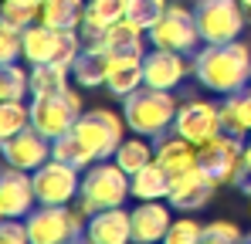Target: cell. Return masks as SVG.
Returning a JSON list of instances; mask_svg holds the SVG:
<instances>
[{
	"label": "cell",
	"mask_w": 251,
	"mask_h": 244,
	"mask_svg": "<svg viewBox=\"0 0 251 244\" xmlns=\"http://www.w3.org/2000/svg\"><path fill=\"white\" fill-rule=\"evenodd\" d=\"M194 78L207 92L234 95L251 85V48L245 41H224V44H204L194 61Z\"/></svg>",
	"instance_id": "obj_1"
},
{
	"label": "cell",
	"mask_w": 251,
	"mask_h": 244,
	"mask_svg": "<svg viewBox=\"0 0 251 244\" xmlns=\"http://www.w3.org/2000/svg\"><path fill=\"white\" fill-rule=\"evenodd\" d=\"M176 109L180 105H176L173 92H167V88H150V85L136 88L129 98H123L126 125L136 136H150V139H156V136H163V132L173 129Z\"/></svg>",
	"instance_id": "obj_2"
},
{
	"label": "cell",
	"mask_w": 251,
	"mask_h": 244,
	"mask_svg": "<svg viewBox=\"0 0 251 244\" xmlns=\"http://www.w3.org/2000/svg\"><path fill=\"white\" fill-rule=\"evenodd\" d=\"M126 197H132V190H129V173H126L116 160L112 163L99 160L82 173L78 210H82L85 217H88V214H99V210H109V207H123Z\"/></svg>",
	"instance_id": "obj_3"
},
{
	"label": "cell",
	"mask_w": 251,
	"mask_h": 244,
	"mask_svg": "<svg viewBox=\"0 0 251 244\" xmlns=\"http://www.w3.org/2000/svg\"><path fill=\"white\" fill-rule=\"evenodd\" d=\"M123 129H126V119H119L116 112H109V109H88V112L78 116L72 132L78 136L85 153L99 163V160H112L116 156V149L123 146Z\"/></svg>",
	"instance_id": "obj_4"
},
{
	"label": "cell",
	"mask_w": 251,
	"mask_h": 244,
	"mask_svg": "<svg viewBox=\"0 0 251 244\" xmlns=\"http://www.w3.org/2000/svg\"><path fill=\"white\" fill-rule=\"evenodd\" d=\"M27 234L31 244H72L85 238L82 210H72L68 203H41L27 214Z\"/></svg>",
	"instance_id": "obj_5"
},
{
	"label": "cell",
	"mask_w": 251,
	"mask_h": 244,
	"mask_svg": "<svg viewBox=\"0 0 251 244\" xmlns=\"http://www.w3.org/2000/svg\"><path fill=\"white\" fill-rule=\"evenodd\" d=\"M82 116V95L75 88H65L58 95H38L31 98V125L44 132L48 139H58L75 129Z\"/></svg>",
	"instance_id": "obj_6"
},
{
	"label": "cell",
	"mask_w": 251,
	"mask_h": 244,
	"mask_svg": "<svg viewBox=\"0 0 251 244\" xmlns=\"http://www.w3.org/2000/svg\"><path fill=\"white\" fill-rule=\"evenodd\" d=\"M197 163L207 170L221 187L224 183H234L238 187L245 180V139L241 136H231V132H221L210 143L197 146Z\"/></svg>",
	"instance_id": "obj_7"
},
{
	"label": "cell",
	"mask_w": 251,
	"mask_h": 244,
	"mask_svg": "<svg viewBox=\"0 0 251 244\" xmlns=\"http://www.w3.org/2000/svg\"><path fill=\"white\" fill-rule=\"evenodd\" d=\"M194 17H197V31H201L204 44L238 41V34L245 31V7H241V0H197Z\"/></svg>",
	"instance_id": "obj_8"
},
{
	"label": "cell",
	"mask_w": 251,
	"mask_h": 244,
	"mask_svg": "<svg viewBox=\"0 0 251 244\" xmlns=\"http://www.w3.org/2000/svg\"><path fill=\"white\" fill-rule=\"evenodd\" d=\"M146 38L153 48H163V51H176V54H190L201 41L197 31V17L187 10V7H167V14L146 31Z\"/></svg>",
	"instance_id": "obj_9"
},
{
	"label": "cell",
	"mask_w": 251,
	"mask_h": 244,
	"mask_svg": "<svg viewBox=\"0 0 251 244\" xmlns=\"http://www.w3.org/2000/svg\"><path fill=\"white\" fill-rule=\"evenodd\" d=\"M82 170L78 166H72V163H61V160H51L38 166L34 173H31V180H34V194H38V203H72L78 200V190H82V176H78Z\"/></svg>",
	"instance_id": "obj_10"
},
{
	"label": "cell",
	"mask_w": 251,
	"mask_h": 244,
	"mask_svg": "<svg viewBox=\"0 0 251 244\" xmlns=\"http://www.w3.org/2000/svg\"><path fill=\"white\" fill-rule=\"evenodd\" d=\"M217 187H221V183L197 163V166H190V170L170 176L167 203L173 207V210L194 214V210H201V207H207V203L214 200V190H217Z\"/></svg>",
	"instance_id": "obj_11"
},
{
	"label": "cell",
	"mask_w": 251,
	"mask_h": 244,
	"mask_svg": "<svg viewBox=\"0 0 251 244\" xmlns=\"http://www.w3.org/2000/svg\"><path fill=\"white\" fill-rule=\"evenodd\" d=\"M173 132H180L183 139H190L194 146H204L214 136L224 132V122H221V105L204 102V98H190L176 109V122H173Z\"/></svg>",
	"instance_id": "obj_12"
},
{
	"label": "cell",
	"mask_w": 251,
	"mask_h": 244,
	"mask_svg": "<svg viewBox=\"0 0 251 244\" xmlns=\"http://www.w3.org/2000/svg\"><path fill=\"white\" fill-rule=\"evenodd\" d=\"M51 139L38 132L34 125H27V129H21L17 136H10V139H0V153H3V160L7 166H17V170H27V173H34L38 166L51 160L54 153H51Z\"/></svg>",
	"instance_id": "obj_13"
},
{
	"label": "cell",
	"mask_w": 251,
	"mask_h": 244,
	"mask_svg": "<svg viewBox=\"0 0 251 244\" xmlns=\"http://www.w3.org/2000/svg\"><path fill=\"white\" fill-rule=\"evenodd\" d=\"M38 203L34 180L27 170L7 166L0 176V217H27Z\"/></svg>",
	"instance_id": "obj_14"
},
{
	"label": "cell",
	"mask_w": 251,
	"mask_h": 244,
	"mask_svg": "<svg viewBox=\"0 0 251 244\" xmlns=\"http://www.w3.org/2000/svg\"><path fill=\"white\" fill-rule=\"evenodd\" d=\"M170 224H173L170 203L139 200V207L132 210V244H163Z\"/></svg>",
	"instance_id": "obj_15"
},
{
	"label": "cell",
	"mask_w": 251,
	"mask_h": 244,
	"mask_svg": "<svg viewBox=\"0 0 251 244\" xmlns=\"http://www.w3.org/2000/svg\"><path fill=\"white\" fill-rule=\"evenodd\" d=\"M85 234L92 244H132V214H126L123 207L88 214Z\"/></svg>",
	"instance_id": "obj_16"
},
{
	"label": "cell",
	"mask_w": 251,
	"mask_h": 244,
	"mask_svg": "<svg viewBox=\"0 0 251 244\" xmlns=\"http://www.w3.org/2000/svg\"><path fill=\"white\" fill-rule=\"evenodd\" d=\"M143 75H146V85L150 88H167V92H173L180 81L187 78V61L176 51L153 48L150 54H143Z\"/></svg>",
	"instance_id": "obj_17"
},
{
	"label": "cell",
	"mask_w": 251,
	"mask_h": 244,
	"mask_svg": "<svg viewBox=\"0 0 251 244\" xmlns=\"http://www.w3.org/2000/svg\"><path fill=\"white\" fill-rule=\"evenodd\" d=\"M153 153H156V163L167 170L170 176L173 173H183L190 166H197V146L190 139H183L180 132H163L153 139Z\"/></svg>",
	"instance_id": "obj_18"
},
{
	"label": "cell",
	"mask_w": 251,
	"mask_h": 244,
	"mask_svg": "<svg viewBox=\"0 0 251 244\" xmlns=\"http://www.w3.org/2000/svg\"><path fill=\"white\" fill-rule=\"evenodd\" d=\"M146 85V75H143V54H126V58H112L109 65V75H105V88L109 95L116 98H129L136 88Z\"/></svg>",
	"instance_id": "obj_19"
},
{
	"label": "cell",
	"mask_w": 251,
	"mask_h": 244,
	"mask_svg": "<svg viewBox=\"0 0 251 244\" xmlns=\"http://www.w3.org/2000/svg\"><path fill=\"white\" fill-rule=\"evenodd\" d=\"M129 0H85V17H82V31L88 41H95L102 31H109L112 24L126 21Z\"/></svg>",
	"instance_id": "obj_20"
},
{
	"label": "cell",
	"mask_w": 251,
	"mask_h": 244,
	"mask_svg": "<svg viewBox=\"0 0 251 244\" xmlns=\"http://www.w3.org/2000/svg\"><path fill=\"white\" fill-rule=\"evenodd\" d=\"M109 65H112V54L88 41V48H82V54L72 65V78H75V85H82V88H99V85H105Z\"/></svg>",
	"instance_id": "obj_21"
},
{
	"label": "cell",
	"mask_w": 251,
	"mask_h": 244,
	"mask_svg": "<svg viewBox=\"0 0 251 244\" xmlns=\"http://www.w3.org/2000/svg\"><path fill=\"white\" fill-rule=\"evenodd\" d=\"M102 51H109L112 58H126V54H146L143 51V27H136L132 21H119L109 31H102L99 38L92 41Z\"/></svg>",
	"instance_id": "obj_22"
},
{
	"label": "cell",
	"mask_w": 251,
	"mask_h": 244,
	"mask_svg": "<svg viewBox=\"0 0 251 244\" xmlns=\"http://www.w3.org/2000/svg\"><path fill=\"white\" fill-rule=\"evenodd\" d=\"M129 190L136 200H167L170 194V173L160 166V163H146L143 170H136L129 176Z\"/></svg>",
	"instance_id": "obj_23"
},
{
	"label": "cell",
	"mask_w": 251,
	"mask_h": 244,
	"mask_svg": "<svg viewBox=\"0 0 251 244\" xmlns=\"http://www.w3.org/2000/svg\"><path fill=\"white\" fill-rule=\"evenodd\" d=\"M221 122H224V132L231 136H251V88H241L234 95H224L221 102Z\"/></svg>",
	"instance_id": "obj_24"
},
{
	"label": "cell",
	"mask_w": 251,
	"mask_h": 244,
	"mask_svg": "<svg viewBox=\"0 0 251 244\" xmlns=\"http://www.w3.org/2000/svg\"><path fill=\"white\" fill-rule=\"evenodd\" d=\"M68 75H72L68 65H54V61L31 65V98H38V95H58L65 88H72Z\"/></svg>",
	"instance_id": "obj_25"
},
{
	"label": "cell",
	"mask_w": 251,
	"mask_h": 244,
	"mask_svg": "<svg viewBox=\"0 0 251 244\" xmlns=\"http://www.w3.org/2000/svg\"><path fill=\"white\" fill-rule=\"evenodd\" d=\"M85 17V0H44L41 3V24H51V27H82Z\"/></svg>",
	"instance_id": "obj_26"
},
{
	"label": "cell",
	"mask_w": 251,
	"mask_h": 244,
	"mask_svg": "<svg viewBox=\"0 0 251 244\" xmlns=\"http://www.w3.org/2000/svg\"><path fill=\"white\" fill-rule=\"evenodd\" d=\"M112 160L123 166L126 173L132 176L136 170H143L146 163H153L156 160V153H153V146L146 143V139H139V136H132V139H123V146L116 149V156Z\"/></svg>",
	"instance_id": "obj_27"
},
{
	"label": "cell",
	"mask_w": 251,
	"mask_h": 244,
	"mask_svg": "<svg viewBox=\"0 0 251 244\" xmlns=\"http://www.w3.org/2000/svg\"><path fill=\"white\" fill-rule=\"evenodd\" d=\"M31 92V75L14 61V65H0V102H24Z\"/></svg>",
	"instance_id": "obj_28"
},
{
	"label": "cell",
	"mask_w": 251,
	"mask_h": 244,
	"mask_svg": "<svg viewBox=\"0 0 251 244\" xmlns=\"http://www.w3.org/2000/svg\"><path fill=\"white\" fill-rule=\"evenodd\" d=\"M27 125H31V105L27 102H0V139H10Z\"/></svg>",
	"instance_id": "obj_29"
},
{
	"label": "cell",
	"mask_w": 251,
	"mask_h": 244,
	"mask_svg": "<svg viewBox=\"0 0 251 244\" xmlns=\"http://www.w3.org/2000/svg\"><path fill=\"white\" fill-rule=\"evenodd\" d=\"M54 146H51V153H54V160L61 163H72V166H78V170H88L92 166V156L85 153V146L78 143V136L75 132H65V136H58V139H51Z\"/></svg>",
	"instance_id": "obj_30"
},
{
	"label": "cell",
	"mask_w": 251,
	"mask_h": 244,
	"mask_svg": "<svg viewBox=\"0 0 251 244\" xmlns=\"http://www.w3.org/2000/svg\"><path fill=\"white\" fill-rule=\"evenodd\" d=\"M163 14H167V0H129L126 21H132L136 27L150 31V27H153Z\"/></svg>",
	"instance_id": "obj_31"
},
{
	"label": "cell",
	"mask_w": 251,
	"mask_h": 244,
	"mask_svg": "<svg viewBox=\"0 0 251 244\" xmlns=\"http://www.w3.org/2000/svg\"><path fill=\"white\" fill-rule=\"evenodd\" d=\"M38 17H41V7L21 3V0H3L0 24H10V27H17V31H27L31 24H38Z\"/></svg>",
	"instance_id": "obj_32"
},
{
	"label": "cell",
	"mask_w": 251,
	"mask_h": 244,
	"mask_svg": "<svg viewBox=\"0 0 251 244\" xmlns=\"http://www.w3.org/2000/svg\"><path fill=\"white\" fill-rule=\"evenodd\" d=\"M241 241H245V234L231 220H210V224H204V234H201V244H241Z\"/></svg>",
	"instance_id": "obj_33"
},
{
	"label": "cell",
	"mask_w": 251,
	"mask_h": 244,
	"mask_svg": "<svg viewBox=\"0 0 251 244\" xmlns=\"http://www.w3.org/2000/svg\"><path fill=\"white\" fill-rule=\"evenodd\" d=\"M201 234H204V224H197L194 217H180L170 224L163 244H201Z\"/></svg>",
	"instance_id": "obj_34"
},
{
	"label": "cell",
	"mask_w": 251,
	"mask_h": 244,
	"mask_svg": "<svg viewBox=\"0 0 251 244\" xmlns=\"http://www.w3.org/2000/svg\"><path fill=\"white\" fill-rule=\"evenodd\" d=\"M21 54H24V31L10 27V24H0V61L14 65Z\"/></svg>",
	"instance_id": "obj_35"
},
{
	"label": "cell",
	"mask_w": 251,
	"mask_h": 244,
	"mask_svg": "<svg viewBox=\"0 0 251 244\" xmlns=\"http://www.w3.org/2000/svg\"><path fill=\"white\" fill-rule=\"evenodd\" d=\"M0 244H31L27 220L21 224V217H3V224H0Z\"/></svg>",
	"instance_id": "obj_36"
},
{
	"label": "cell",
	"mask_w": 251,
	"mask_h": 244,
	"mask_svg": "<svg viewBox=\"0 0 251 244\" xmlns=\"http://www.w3.org/2000/svg\"><path fill=\"white\" fill-rule=\"evenodd\" d=\"M245 180H251V136H248V143H245ZM241 180V183H245ZM238 183V187H241Z\"/></svg>",
	"instance_id": "obj_37"
},
{
	"label": "cell",
	"mask_w": 251,
	"mask_h": 244,
	"mask_svg": "<svg viewBox=\"0 0 251 244\" xmlns=\"http://www.w3.org/2000/svg\"><path fill=\"white\" fill-rule=\"evenodd\" d=\"M241 194H248V197H251V180H245V183H241Z\"/></svg>",
	"instance_id": "obj_38"
},
{
	"label": "cell",
	"mask_w": 251,
	"mask_h": 244,
	"mask_svg": "<svg viewBox=\"0 0 251 244\" xmlns=\"http://www.w3.org/2000/svg\"><path fill=\"white\" fill-rule=\"evenodd\" d=\"M21 3H31V7H41L44 0H21Z\"/></svg>",
	"instance_id": "obj_39"
},
{
	"label": "cell",
	"mask_w": 251,
	"mask_h": 244,
	"mask_svg": "<svg viewBox=\"0 0 251 244\" xmlns=\"http://www.w3.org/2000/svg\"><path fill=\"white\" fill-rule=\"evenodd\" d=\"M72 244H92V241H88V234H85V238H78V241H72Z\"/></svg>",
	"instance_id": "obj_40"
},
{
	"label": "cell",
	"mask_w": 251,
	"mask_h": 244,
	"mask_svg": "<svg viewBox=\"0 0 251 244\" xmlns=\"http://www.w3.org/2000/svg\"><path fill=\"white\" fill-rule=\"evenodd\" d=\"M241 7H245V10H248V14H251V0H241Z\"/></svg>",
	"instance_id": "obj_41"
},
{
	"label": "cell",
	"mask_w": 251,
	"mask_h": 244,
	"mask_svg": "<svg viewBox=\"0 0 251 244\" xmlns=\"http://www.w3.org/2000/svg\"><path fill=\"white\" fill-rule=\"evenodd\" d=\"M241 244H251V231H248V234H245V241H241Z\"/></svg>",
	"instance_id": "obj_42"
}]
</instances>
